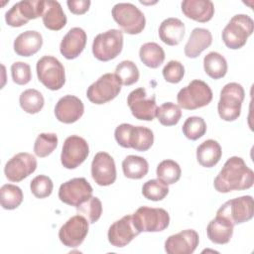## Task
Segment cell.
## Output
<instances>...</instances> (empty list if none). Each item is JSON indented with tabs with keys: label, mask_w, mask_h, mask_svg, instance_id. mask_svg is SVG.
Wrapping results in <instances>:
<instances>
[{
	"label": "cell",
	"mask_w": 254,
	"mask_h": 254,
	"mask_svg": "<svg viewBox=\"0 0 254 254\" xmlns=\"http://www.w3.org/2000/svg\"><path fill=\"white\" fill-rule=\"evenodd\" d=\"M254 184V173L240 157L229 158L219 174L215 177L213 186L219 192L243 190L250 189Z\"/></svg>",
	"instance_id": "1"
},
{
	"label": "cell",
	"mask_w": 254,
	"mask_h": 254,
	"mask_svg": "<svg viewBox=\"0 0 254 254\" xmlns=\"http://www.w3.org/2000/svg\"><path fill=\"white\" fill-rule=\"evenodd\" d=\"M114 137L121 147L132 148L140 152L149 150L154 143V134L151 129L127 123H122L116 127Z\"/></svg>",
	"instance_id": "2"
},
{
	"label": "cell",
	"mask_w": 254,
	"mask_h": 254,
	"mask_svg": "<svg viewBox=\"0 0 254 254\" xmlns=\"http://www.w3.org/2000/svg\"><path fill=\"white\" fill-rule=\"evenodd\" d=\"M245 97V92L241 84L229 82L220 91V98L217 104L219 117L224 121H234L241 113V105Z\"/></svg>",
	"instance_id": "3"
},
{
	"label": "cell",
	"mask_w": 254,
	"mask_h": 254,
	"mask_svg": "<svg viewBox=\"0 0 254 254\" xmlns=\"http://www.w3.org/2000/svg\"><path fill=\"white\" fill-rule=\"evenodd\" d=\"M254 30L253 20L245 14L233 16L222 31V40L231 50L242 48Z\"/></svg>",
	"instance_id": "4"
},
{
	"label": "cell",
	"mask_w": 254,
	"mask_h": 254,
	"mask_svg": "<svg viewBox=\"0 0 254 254\" xmlns=\"http://www.w3.org/2000/svg\"><path fill=\"white\" fill-rule=\"evenodd\" d=\"M177 100L180 107L187 110H194L210 103L212 91L204 81L193 79L179 91Z\"/></svg>",
	"instance_id": "5"
},
{
	"label": "cell",
	"mask_w": 254,
	"mask_h": 254,
	"mask_svg": "<svg viewBox=\"0 0 254 254\" xmlns=\"http://www.w3.org/2000/svg\"><path fill=\"white\" fill-rule=\"evenodd\" d=\"M111 13L114 21L126 34L137 35L145 28L146 19L143 12L131 3H117Z\"/></svg>",
	"instance_id": "6"
},
{
	"label": "cell",
	"mask_w": 254,
	"mask_h": 254,
	"mask_svg": "<svg viewBox=\"0 0 254 254\" xmlns=\"http://www.w3.org/2000/svg\"><path fill=\"white\" fill-rule=\"evenodd\" d=\"M132 218L140 233L163 231L170 224V215L164 208L141 206L132 214Z\"/></svg>",
	"instance_id": "7"
},
{
	"label": "cell",
	"mask_w": 254,
	"mask_h": 254,
	"mask_svg": "<svg viewBox=\"0 0 254 254\" xmlns=\"http://www.w3.org/2000/svg\"><path fill=\"white\" fill-rule=\"evenodd\" d=\"M123 48V34L120 30L111 29L98 34L92 43V54L101 62L115 59Z\"/></svg>",
	"instance_id": "8"
},
{
	"label": "cell",
	"mask_w": 254,
	"mask_h": 254,
	"mask_svg": "<svg viewBox=\"0 0 254 254\" xmlns=\"http://www.w3.org/2000/svg\"><path fill=\"white\" fill-rule=\"evenodd\" d=\"M37 75L39 80L51 90L61 89L65 82L63 64L55 57L45 56L37 62Z\"/></svg>",
	"instance_id": "9"
},
{
	"label": "cell",
	"mask_w": 254,
	"mask_h": 254,
	"mask_svg": "<svg viewBox=\"0 0 254 254\" xmlns=\"http://www.w3.org/2000/svg\"><path fill=\"white\" fill-rule=\"evenodd\" d=\"M254 202L251 195H243L230 199L223 203L216 212L217 216H221L228 220L232 225L241 224L253 217Z\"/></svg>",
	"instance_id": "10"
},
{
	"label": "cell",
	"mask_w": 254,
	"mask_h": 254,
	"mask_svg": "<svg viewBox=\"0 0 254 254\" xmlns=\"http://www.w3.org/2000/svg\"><path fill=\"white\" fill-rule=\"evenodd\" d=\"M45 10V1L43 0H25L17 2L5 14V21L11 27H21L30 20L43 16Z\"/></svg>",
	"instance_id": "11"
},
{
	"label": "cell",
	"mask_w": 254,
	"mask_h": 254,
	"mask_svg": "<svg viewBox=\"0 0 254 254\" xmlns=\"http://www.w3.org/2000/svg\"><path fill=\"white\" fill-rule=\"evenodd\" d=\"M121 91V83L115 73H105L89 85L86 91L88 100L94 104H104L114 99Z\"/></svg>",
	"instance_id": "12"
},
{
	"label": "cell",
	"mask_w": 254,
	"mask_h": 254,
	"mask_svg": "<svg viewBox=\"0 0 254 254\" xmlns=\"http://www.w3.org/2000/svg\"><path fill=\"white\" fill-rule=\"evenodd\" d=\"M127 104L136 119L152 121L157 115L156 96L154 94L148 96L144 87L132 90L127 97Z\"/></svg>",
	"instance_id": "13"
},
{
	"label": "cell",
	"mask_w": 254,
	"mask_h": 254,
	"mask_svg": "<svg viewBox=\"0 0 254 254\" xmlns=\"http://www.w3.org/2000/svg\"><path fill=\"white\" fill-rule=\"evenodd\" d=\"M89 154L87 142L77 135L67 137L64 143L61 162L66 169H75L81 165Z\"/></svg>",
	"instance_id": "14"
},
{
	"label": "cell",
	"mask_w": 254,
	"mask_h": 254,
	"mask_svg": "<svg viewBox=\"0 0 254 254\" xmlns=\"http://www.w3.org/2000/svg\"><path fill=\"white\" fill-rule=\"evenodd\" d=\"M92 188L84 178H74L63 185L59 190V198L64 203L77 206L92 196Z\"/></svg>",
	"instance_id": "15"
},
{
	"label": "cell",
	"mask_w": 254,
	"mask_h": 254,
	"mask_svg": "<svg viewBox=\"0 0 254 254\" xmlns=\"http://www.w3.org/2000/svg\"><path fill=\"white\" fill-rule=\"evenodd\" d=\"M89 222L80 214L70 217L60 229L59 238L61 242L69 248L78 247L88 233Z\"/></svg>",
	"instance_id": "16"
},
{
	"label": "cell",
	"mask_w": 254,
	"mask_h": 254,
	"mask_svg": "<svg viewBox=\"0 0 254 254\" xmlns=\"http://www.w3.org/2000/svg\"><path fill=\"white\" fill-rule=\"evenodd\" d=\"M37 169L36 158L26 152L18 153L13 156L5 165L4 173L10 182L18 183L29 177Z\"/></svg>",
	"instance_id": "17"
},
{
	"label": "cell",
	"mask_w": 254,
	"mask_h": 254,
	"mask_svg": "<svg viewBox=\"0 0 254 254\" xmlns=\"http://www.w3.org/2000/svg\"><path fill=\"white\" fill-rule=\"evenodd\" d=\"M91 176L101 187L112 185L116 180V167L113 158L106 152H98L91 163Z\"/></svg>",
	"instance_id": "18"
},
{
	"label": "cell",
	"mask_w": 254,
	"mask_h": 254,
	"mask_svg": "<svg viewBox=\"0 0 254 254\" xmlns=\"http://www.w3.org/2000/svg\"><path fill=\"white\" fill-rule=\"evenodd\" d=\"M139 234L140 232L134 225L132 215L128 214L110 225L107 237L112 246L124 247Z\"/></svg>",
	"instance_id": "19"
},
{
	"label": "cell",
	"mask_w": 254,
	"mask_h": 254,
	"mask_svg": "<svg viewBox=\"0 0 254 254\" xmlns=\"http://www.w3.org/2000/svg\"><path fill=\"white\" fill-rule=\"evenodd\" d=\"M198 233L193 229H186L167 238L165 251L168 254H191L198 246Z\"/></svg>",
	"instance_id": "20"
},
{
	"label": "cell",
	"mask_w": 254,
	"mask_h": 254,
	"mask_svg": "<svg viewBox=\"0 0 254 254\" xmlns=\"http://www.w3.org/2000/svg\"><path fill=\"white\" fill-rule=\"evenodd\" d=\"M84 112L82 101L74 95H64L56 104V118L63 123L70 124L76 122Z\"/></svg>",
	"instance_id": "21"
},
{
	"label": "cell",
	"mask_w": 254,
	"mask_h": 254,
	"mask_svg": "<svg viewBox=\"0 0 254 254\" xmlns=\"http://www.w3.org/2000/svg\"><path fill=\"white\" fill-rule=\"evenodd\" d=\"M86 39V33L83 29L79 27L71 28L61 42V54L67 60L77 58L85 48Z\"/></svg>",
	"instance_id": "22"
},
{
	"label": "cell",
	"mask_w": 254,
	"mask_h": 254,
	"mask_svg": "<svg viewBox=\"0 0 254 254\" xmlns=\"http://www.w3.org/2000/svg\"><path fill=\"white\" fill-rule=\"evenodd\" d=\"M182 11L186 17L199 23H206L214 15V5L209 0H185Z\"/></svg>",
	"instance_id": "23"
},
{
	"label": "cell",
	"mask_w": 254,
	"mask_h": 254,
	"mask_svg": "<svg viewBox=\"0 0 254 254\" xmlns=\"http://www.w3.org/2000/svg\"><path fill=\"white\" fill-rule=\"evenodd\" d=\"M212 43V35L204 28H194L185 46V55L190 59L197 58Z\"/></svg>",
	"instance_id": "24"
},
{
	"label": "cell",
	"mask_w": 254,
	"mask_h": 254,
	"mask_svg": "<svg viewBox=\"0 0 254 254\" xmlns=\"http://www.w3.org/2000/svg\"><path fill=\"white\" fill-rule=\"evenodd\" d=\"M43 46V37L37 31L21 33L14 41V51L18 56L31 57L38 53Z\"/></svg>",
	"instance_id": "25"
},
{
	"label": "cell",
	"mask_w": 254,
	"mask_h": 254,
	"mask_svg": "<svg viewBox=\"0 0 254 254\" xmlns=\"http://www.w3.org/2000/svg\"><path fill=\"white\" fill-rule=\"evenodd\" d=\"M185 24L178 18H168L159 27V37L168 46H177L185 36Z\"/></svg>",
	"instance_id": "26"
},
{
	"label": "cell",
	"mask_w": 254,
	"mask_h": 254,
	"mask_svg": "<svg viewBox=\"0 0 254 254\" xmlns=\"http://www.w3.org/2000/svg\"><path fill=\"white\" fill-rule=\"evenodd\" d=\"M233 227L234 225H232L228 220L216 215V217L212 219L206 227L207 237L215 244H226L232 237Z\"/></svg>",
	"instance_id": "27"
},
{
	"label": "cell",
	"mask_w": 254,
	"mask_h": 254,
	"mask_svg": "<svg viewBox=\"0 0 254 254\" xmlns=\"http://www.w3.org/2000/svg\"><path fill=\"white\" fill-rule=\"evenodd\" d=\"M42 18L45 27L52 31H59L66 24V16L58 1H45V10Z\"/></svg>",
	"instance_id": "28"
},
{
	"label": "cell",
	"mask_w": 254,
	"mask_h": 254,
	"mask_svg": "<svg viewBox=\"0 0 254 254\" xmlns=\"http://www.w3.org/2000/svg\"><path fill=\"white\" fill-rule=\"evenodd\" d=\"M222 155L221 147L215 140L208 139L202 142L196 149L197 162L205 168L214 167Z\"/></svg>",
	"instance_id": "29"
},
{
	"label": "cell",
	"mask_w": 254,
	"mask_h": 254,
	"mask_svg": "<svg viewBox=\"0 0 254 254\" xmlns=\"http://www.w3.org/2000/svg\"><path fill=\"white\" fill-rule=\"evenodd\" d=\"M122 170L126 178L139 180L147 175L149 164L143 157L129 155L122 162Z\"/></svg>",
	"instance_id": "30"
},
{
	"label": "cell",
	"mask_w": 254,
	"mask_h": 254,
	"mask_svg": "<svg viewBox=\"0 0 254 254\" xmlns=\"http://www.w3.org/2000/svg\"><path fill=\"white\" fill-rule=\"evenodd\" d=\"M141 62L148 67L157 68L165 61V52L157 43L150 42L144 44L139 51Z\"/></svg>",
	"instance_id": "31"
},
{
	"label": "cell",
	"mask_w": 254,
	"mask_h": 254,
	"mask_svg": "<svg viewBox=\"0 0 254 254\" xmlns=\"http://www.w3.org/2000/svg\"><path fill=\"white\" fill-rule=\"evenodd\" d=\"M203 68L208 76L213 79H219L227 72V62L219 53L210 52L203 59Z\"/></svg>",
	"instance_id": "32"
},
{
	"label": "cell",
	"mask_w": 254,
	"mask_h": 254,
	"mask_svg": "<svg viewBox=\"0 0 254 254\" xmlns=\"http://www.w3.org/2000/svg\"><path fill=\"white\" fill-rule=\"evenodd\" d=\"M19 103L21 108L29 113V114H36L42 110L45 104L44 96L40 91L34 88L24 90L20 97Z\"/></svg>",
	"instance_id": "33"
},
{
	"label": "cell",
	"mask_w": 254,
	"mask_h": 254,
	"mask_svg": "<svg viewBox=\"0 0 254 254\" xmlns=\"http://www.w3.org/2000/svg\"><path fill=\"white\" fill-rule=\"evenodd\" d=\"M1 205L4 209L12 210L17 208L23 201L22 190L12 184H6L1 187Z\"/></svg>",
	"instance_id": "34"
},
{
	"label": "cell",
	"mask_w": 254,
	"mask_h": 254,
	"mask_svg": "<svg viewBox=\"0 0 254 254\" xmlns=\"http://www.w3.org/2000/svg\"><path fill=\"white\" fill-rule=\"evenodd\" d=\"M156 174L158 179L166 185H173L180 180L182 170L177 162L173 160H164L158 165Z\"/></svg>",
	"instance_id": "35"
},
{
	"label": "cell",
	"mask_w": 254,
	"mask_h": 254,
	"mask_svg": "<svg viewBox=\"0 0 254 254\" xmlns=\"http://www.w3.org/2000/svg\"><path fill=\"white\" fill-rule=\"evenodd\" d=\"M156 117L162 125L174 126L180 121L182 117V110L179 105L173 102H165L158 107Z\"/></svg>",
	"instance_id": "36"
},
{
	"label": "cell",
	"mask_w": 254,
	"mask_h": 254,
	"mask_svg": "<svg viewBox=\"0 0 254 254\" xmlns=\"http://www.w3.org/2000/svg\"><path fill=\"white\" fill-rule=\"evenodd\" d=\"M76 211L78 214L85 217L89 223H94L101 216L102 203L98 197L90 196L76 206Z\"/></svg>",
	"instance_id": "37"
},
{
	"label": "cell",
	"mask_w": 254,
	"mask_h": 254,
	"mask_svg": "<svg viewBox=\"0 0 254 254\" xmlns=\"http://www.w3.org/2000/svg\"><path fill=\"white\" fill-rule=\"evenodd\" d=\"M115 75L123 85H132L139 79V69L132 61H122L115 68Z\"/></svg>",
	"instance_id": "38"
},
{
	"label": "cell",
	"mask_w": 254,
	"mask_h": 254,
	"mask_svg": "<svg viewBox=\"0 0 254 254\" xmlns=\"http://www.w3.org/2000/svg\"><path fill=\"white\" fill-rule=\"evenodd\" d=\"M58 146V136L55 133H41L34 144V153L40 158H45L53 153Z\"/></svg>",
	"instance_id": "39"
},
{
	"label": "cell",
	"mask_w": 254,
	"mask_h": 254,
	"mask_svg": "<svg viewBox=\"0 0 254 254\" xmlns=\"http://www.w3.org/2000/svg\"><path fill=\"white\" fill-rule=\"evenodd\" d=\"M169 193L168 185L159 179L149 180L142 187V194L149 200L159 201L164 199Z\"/></svg>",
	"instance_id": "40"
},
{
	"label": "cell",
	"mask_w": 254,
	"mask_h": 254,
	"mask_svg": "<svg viewBox=\"0 0 254 254\" xmlns=\"http://www.w3.org/2000/svg\"><path fill=\"white\" fill-rule=\"evenodd\" d=\"M206 132V123L198 116L189 117L183 125V133L190 140H197Z\"/></svg>",
	"instance_id": "41"
},
{
	"label": "cell",
	"mask_w": 254,
	"mask_h": 254,
	"mask_svg": "<svg viewBox=\"0 0 254 254\" xmlns=\"http://www.w3.org/2000/svg\"><path fill=\"white\" fill-rule=\"evenodd\" d=\"M30 188L32 193L37 198H45L51 195L54 189V184L48 176L39 175L32 180Z\"/></svg>",
	"instance_id": "42"
},
{
	"label": "cell",
	"mask_w": 254,
	"mask_h": 254,
	"mask_svg": "<svg viewBox=\"0 0 254 254\" xmlns=\"http://www.w3.org/2000/svg\"><path fill=\"white\" fill-rule=\"evenodd\" d=\"M11 75L15 83L25 85L32 79L31 67L27 63L16 62L11 65Z\"/></svg>",
	"instance_id": "43"
},
{
	"label": "cell",
	"mask_w": 254,
	"mask_h": 254,
	"mask_svg": "<svg viewBox=\"0 0 254 254\" xmlns=\"http://www.w3.org/2000/svg\"><path fill=\"white\" fill-rule=\"evenodd\" d=\"M166 81L170 83L180 82L185 75V67L179 61H170L162 70Z\"/></svg>",
	"instance_id": "44"
},
{
	"label": "cell",
	"mask_w": 254,
	"mask_h": 254,
	"mask_svg": "<svg viewBox=\"0 0 254 254\" xmlns=\"http://www.w3.org/2000/svg\"><path fill=\"white\" fill-rule=\"evenodd\" d=\"M66 4L72 14L82 15L88 11L91 2L89 0H68Z\"/></svg>",
	"instance_id": "45"
}]
</instances>
